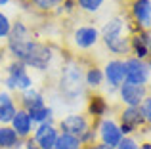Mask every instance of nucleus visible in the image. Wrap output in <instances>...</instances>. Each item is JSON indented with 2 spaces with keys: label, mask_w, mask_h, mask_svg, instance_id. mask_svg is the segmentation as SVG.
<instances>
[{
  "label": "nucleus",
  "mask_w": 151,
  "mask_h": 149,
  "mask_svg": "<svg viewBox=\"0 0 151 149\" xmlns=\"http://www.w3.org/2000/svg\"><path fill=\"white\" fill-rule=\"evenodd\" d=\"M132 33H134L132 23H126V19L122 15H115V17L107 19V23L100 29V40L117 57H128L130 34Z\"/></svg>",
  "instance_id": "nucleus-1"
},
{
  "label": "nucleus",
  "mask_w": 151,
  "mask_h": 149,
  "mask_svg": "<svg viewBox=\"0 0 151 149\" xmlns=\"http://www.w3.org/2000/svg\"><path fill=\"white\" fill-rule=\"evenodd\" d=\"M59 94L67 101H77L78 97L86 96V84H84V69L77 59H67L61 65L58 78Z\"/></svg>",
  "instance_id": "nucleus-2"
},
{
  "label": "nucleus",
  "mask_w": 151,
  "mask_h": 149,
  "mask_svg": "<svg viewBox=\"0 0 151 149\" xmlns=\"http://www.w3.org/2000/svg\"><path fill=\"white\" fill-rule=\"evenodd\" d=\"M37 40L33 34V29L27 25L25 21L17 19L12 23V31L6 38V52L10 54V57L14 61H23L27 50L33 42Z\"/></svg>",
  "instance_id": "nucleus-3"
},
{
  "label": "nucleus",
  "mask_w": 151,
  "mask_h": 149,
  "mask_svg": "<svg viewBox=\"0 0 151 149\" xmlns=\"http://www.w3.org/2000/svg\"><path fill=\"white\" fill-rule=\"evenodd\" d=\"M2 82L8 88V92H17V94H21V92H25V90L35 86L33 77L29 74L27 67L21 61H14V59L4 69V80Z\"/></svg>",
  "instance_id": "nucleus-4"
},
{
  "label": "nucleus",
  "mask_w": 151,
  "mask_h": 149,
  "mask_svg": "<svg viewBox=\"0 0 151 149\" xmlns=\"http://www.w3.org/2000/svg\"><path fill=\"white\" fill-rule=\"evenodd\" d=\"M55 54L54 48L48 44V42L42 40H35L33 44L29 46L25 57H23L21 63L25 65L27 69H35V71H48L52 61H54Z\"/></svg>",
  "instance_id": "nucleus-5"
},
{
  "label": "nucleus",
  "mask_w": 151,
  "mask_h": 149,
  "mask_svg": "<svg viewBox=\"0 0 151 149\" xmlns=\"http://www.w3.org/2000/svg\"><path fill=\"white\" fill-rule=\"evenodd\" d=\"M94 124L96 122H94L86 113H71V115L63 117V119L59 120L58 128H59V132H63V134H71V136H75V138L81 140Z\"/></svg>",
  "instance_id": "nucleus-6"
},
{
  "label": "nucleus",
  "mask_w": 151,
  "mask_h": 149,
  "mask_svg": "<svg viewBox=\"0 0 151 149\" xmlns=\"http://www.w3.org/2000/svg\"><path fill=\"white\" fill-rule=\"evenodd\" d=\"M117 122L122 136H136L144 132V128H147L144 119H142L140 107H122L117 117Z\"/></svg>",
  "instance_id": "nucleus-7"
},
{
  "label": "nucleus",
  "mask_w": 151,
  "mask_h": 149,
  "mask_svg": "<svg viewBox=\"0 0 151 149\" xmlns=\"http://www.w3.org/2000/svg\"><path fill=\"white\" fill-rule=\"evenodd\" d=\"M122 63H124V82L147 86L149 77H151V67L147 65V61H142L134 56H128L122 59Z\"/></svg>",
  "instance_id": "nucleus-8"
},
{
  "label": "nucleus",
  "mask_w": 151,
  "mask_h": 149,
  "mask_svg": "<svg viewBox=\"0 0 151 149\" xmlns=\"http://www.w3.org/2000/svg\"><path fill=\"white\" fill-rule=\"evenodd\" d=\"M96 130H98V142H101L103 145L115 149L121 143V140L124 138L119 128L117 119H111V117H105V119L98 120L96 122Z\"/></svg>",
  "instance_id": "nucleus-9"
},
{
  "label": "nucleus",
  "mask_w": 151,
  "mask_h": 149,
  "mask_svg": "<svg viewBox=\"0 0 151 149\" xmlns=\"http://www.w3.org/2000/svg\"><path fill=\"white\" fill-rule=\"evenodd\" d=\"M119 100L124 107H140L145 96L149 94V88L144 84H132V82H122L121 88L117 90Z\"/></svg>",
  "instance_id": "nucleus-10"
},
{
  "label": "nucleus",
  "mask_w": 151,
  "mask_h": 149,
  "mask_svg": "<svg viewBox=\"0 0 151 149\" xmlns=\"http://www.w3.org/2000/svg\"><path fill=\"white\" fill-rule=\"evenodd\" d=\"M130 56L142 61L151 59V31L138 29L130 34Z\"/></svg>",
  "instance_id": "nucleus-11"
},
{
  "label": "nucleus",
  "mask_w": 151,
  "mask_h": 149,
  "mask_svg": "<svg viewBox=\"0 0 151 149\" xmlns=\"http://www.w3.org/2000/svg\"><path fill=\"white\" fill-rule=\"evenodd\" d=\"M130 21L134 31L149 29L151 25V0H132L130 4Z\"/></svg>",
  "instance_id": "nucleus-12"
},
{
  "label": "nucleus",
  "mask_w": 151,
  "mask_h": 149,
  "mask_svg": "<svg viewBox=\"0 0 151 149\" xmlns=\"http://www.w3.org/2000/svg\"><path fill=\"white\" fill-rule=\"evenodd\" d=\"M73 42L78 50H92L100 42V29L94 25H81L73 33Z\"/></svg>",
  "instance_id": "nucleus-13"
},
{
  "label": "nucleus",
  "mask_w": 151,
  "mask_h": 149,
  "mask_svg": "<svg viewBox=\"0 0 151 149\" xmlns=\"http://www.w3.org/2000/svg\"><path fill=\"white\" fill-rule=\"evenodd\" d=\"M31 138L37 142V145L40 149H54L55 142H58V138H59V128L55 126L54 122L38 124V126L35 128Z\"/></svg>",
  "instance_id": "nucleus-14"
},
{
  "label": "nucleus",
  "mask_w": 151,
  "mask_h": 149,
  "mask_svg": "<svg viewBox=\"0 0 151 149\" xmlns=\"http://www.w3.org/2000/svg\"><path fill=\"white\" fill-rule=\"evenodd\" d=\"M103 78L111 90H119L121 84L124 82V63L121 57H113L105 63L103 67Z\"/></svg>",
  "instance_id": "nucleus-15"
},
{
  "label": "nucleus",
  "mask_w": 151,
  "mask_h": 149,
  "mask_svg": "<svg viewBox=\"0 0 151 149\" xmlns=\"http://www.w3.org/2000/svg\"><path fill=\"white\" fill-rule=\"evenodd\" d=\"M86 100H88V101H86V115H88L94 122L105 119L107 113H109V109H111L109 101H107L101 94H96V92H94V94H88V96H86Z\"/></svg>",
  "instance_id": "nucleus-16"
},
{
  "label": "nucleus",
  "mask_w": 151,
  "mask_h": 149,
  "mask_svg": "<svg viewBox=\"0 0 151 149\" xmlns=\"http://www.w3.org/2000/svg\"><path fill=\"white\" fill-rule=\"evenodd\" d=\"M10 126L14 128L15 134L21 138V142H25L27 138H31L33 132H35V128H37V126H35V122L31 120L29 113H27L25 109H21V107L17 109V113H15V117H14V120H12Z\"/></svg>",
  "instance_id": "nucleus-17"
},
{
  "label": "nucleus",
  "mask_w": 151,
  "mask_h": 149,
  "mask_svg": "<svg viewBox=\"0 0 151 149\" xmlns=\"http://www.w3.org/2000/svg\"><path fill=\"white\" fill-rule=\"evenodd\" d=\"M40 105H46V97L44 94L40 92L38 88H29L25 92L19 94V107L29 111V109H35V107H40Z\"/></svg>",
  "instance_id": "nucleus-18"
},
{
  "label": "nucleus",
  "mask_w": 151,
  "mask_h": 149,
  "mask_svg": "<svg viewBox=\"0 0 151 149\" xmlns=\"http://www.w3.org/2000/svg\"><path fill=\"white\" fill-rule=\"evenodd\" d=\"M103 82H105V78H103V69L101 67H98V65L86 67V71H84V84H86V88L96 92Z\"/></svg>",
  "instance_id": "nucleus-19"
},
{
  "label": "nucleus",
  "mask_w": 151,
  "mask_h": 149,
  "mask_svg": "<svg viewBox=\"0 0 151 149\" xmlns=\"http://www.w3.org/2000/svg\"><path fill=\"white\" fill-rule=\"evenodd\" d=\"M27 113H29L31 120L35 122V126H38V124L54 122V109H52L48 103H46V105H40V107H35V109H29Z\"/></svg>",
  "instance_id": "nucleus-20"
},
{
  "label": "nucleus",
  "mask_w": 151,
  "mask_h": 149,
  "mask_svg": "<svg viewBox=\"0 0 151 149\" xmlns=\"http://www.w3.org/2000/svg\"><path fill=\"white\" fill-rule=\"evenodd\" d=\"M23 145L21 138L15 134L12 126H0V149H15Z\"/></svg>",
  "instance_id": "nucleus-21"
},
{
  "label": "nucleus",
  "mask_w": 151,
  "mask_h": 149,
  "mask_svg": "<svg viewBox=\"0 0 151 149\" xmlns=\"http://www.w3.org/2000/svg\"><path fill=\"white\" fill-rule=\"evenodd\" d=\"M19 105L17 101H6V103H0V126H10L12 120H14L15 113H17Z\"/></svg>",
  "instance_id": "nucleus-22"
},
{
  "label": "nucleus",
  "mask_w": 151,
  "mask_h": 149,
  "mask_svg": "<svg viewBox=\"0 0 151 149\" xmlns=\"http://www.w3.org/2000/svg\"><path fill=\"white\" fill-rule=\"evenodd\" d=\"M54 149H84V145L81 143L78 138H75V136H71V134L59 132V138H58V142H55Z\"/></svg>",
  "instance_id": "nucleus-23"
},
{
  "label": "nucleus",
  "mask_w": 151,
  "mask_h": 149,
  "mask_svg": "<svg viewBox=\"0 0 151 149\" xmlns=\"http://www.w3.org/2000/svg\"><path fill=\"white\" fill-rule=\"evenodd\" d=\"M63 0H31V8L38 11H54L55 8L61 6Z\"/></svg>",
  "instance_id": "nucleus-24"
},
{
  "label": "nucleus",
  "mask_w": 151,
  "mask_h": 149,
  "mask_svg": "<svg viewBox=\"0 0 151 149\" xmlns=\"http://www.w3.org/2000/svg\"><path fill=\"white\" fill-rule=\"evenodd\" d=\"M75 2H77L78 10L86 11V14H96V11H100L105 0H75Z\"/></svg>",
  "instance_id": "nucleus-25"
},
{
  "label": "nucleus",
  "mask_w": 151,
  "mask_h": 149,
  "mask_svg": "<svg viewBox=\"0 0 151 149\" xmlns=\"http://www.w3.org/2000/svg\"><path fill=\"white\" fill-rule=\"evenodd\" d=\"M140 113H142V119H144L145 126L149 128V126H151V94H147V96H145V100L142 101Z\"/></svg>",
  "instance_id": "nucleus-26"
},
{
  "label": "nucleus",
  "mask_w": 151,
  "mask_h": 149,
  "mask_svg": "<svg viewBox=\"0 0 151 149\" xmlns=\"http://www.w3.org/2000/svg\"><path fill=\"white\" fill-rule=\"evenodd\" d=\"M10 31H12L10 17H8L6 14H2V11H0V40H6L8 34H10Z\"/></svg>",
  "instance_id": "nucleus-27"
},
{
  "label": "nucleus",
  "mask_w": 151,
  "mask_h": 149,
  "mask_svg": "<svg viewBox=\"0 0 151 149\" xmlns=\"http://www.w3.org/2000/svg\"><path fill=\"white\" fill-rule=\"evenodd\" d=\"M115 149H140V142L136 136H124Z\"/></svg>",
  "instance_id": "nucleus-28"
},
{
  "label": "nucleus",
  "mask_w": 151,
  "mask_h": 149,
  "mask_svg": "<svg viewBox=\"0 0 151 149\" xmlns=\"http://www.w3.org/2000/svg\"><path fill=\"white\" fill-rule=\"evenodd\" d=\"M59 10H61L63 14H71L73 10H77V2H75V0H63Z\"/></svg>",
  "instance_id": "nucleus-29"
},
{
  "label": "nucleus",
  "mask_w": 151,
  "mask_h": 149,
  "mask_svg": "<svg viewBox=\"0 0 151 149\" xmlns=\"http://www.w3.org/2000/svg\"><path fill=\"white\" fill-rule=\"evenodd\" d=\"M14 100H15V97L12 96L8 90H2V92H0V103H6V101H14Z\"/></svg>",
  "instance_id": "nucleus-30"
},
{
  "label": "nucleus",
  "mask_w": 151,
  "mask_h": 149,
  "mask_svg": "<svg viewBox=\"0 0 151 149\" xmlns=\"http://www.w3.org/2000/svg\"><path fill=\"white\" fill-rule=\"evenodd\" d=\"M23 149H40L37 145V142H35L33 138H27L25 142H23Z\"/></svg>",
  "instance_id": "nucleus-31"
},
{
  "label": "nucleus",
  "mask_w": 151,
  "mask_h": 149,
  "mask_svg": "<svg viewBox=\"0 0 151 149\" xmlns=\"http://www.w3.org/2000/svg\"><path fill=\"white\" fill-rule=\"evenodd\" d=\"M84 149H111V147H107V145H103L101 142H96V143H92V145H86Z\"/></svg>",
  "instance_id": "nucleus-32"
},
{
  "label": "nucleus",
  "mask_w": 151,
  "mask_h": 149,
  "mask_svg": "<svg viewBox=\"0 0 151 149\" xmlns=\"http://www.w3.org/2000/svg\"><path fill=\"white\" fill-rule=\"evenodd\" d=\"M140 149H151V142H140Z\"/></svg>",
  "instance_id": "nucleus-33"
},
{
  "label": "nucleus",
  "mask_w": 151,
  "mask_h": 149,
  "mask_svg": "<svg viewBox=\"0 0 151 149\" xmlns=\"http://www.w3.org/2000/svg\"><path fill=\"white\" fill-rule=\"evenodd\" d=\"M10 2H12V0H0V8L6 6V4H10Z\"/></svg>",
  "instance_id": "nucleus-34"
},
{
  "label": "nucleus",
  "mask_w": 151,
  "mask_h": 149,
  "mask_svg": "<svg viewBox=\"0 0 151 149\" xmlns=\"http://www.w3.org/2000/svg\"><path fill=\"white\" fill-rule=\"evenodd\" d=\"M0 84H2V77H0Z\"/></svg>",
  "instance_id": "nucleus-35"
},
{
  "label": "nucleus",
  "mask_w": 151,
  "mask_h": 149,
  "mask_svg": "<svg viewBox=\"0 0 151 149\" xmlns=\"http://www.w3.org/2000/svg\"><path fill=\"white\" fill-rule=\"evenodd\" d=\"M149 31H151V25H149Z\"/></svg>",
  "instance_id": "nucleus-36"
}]
</instances>
